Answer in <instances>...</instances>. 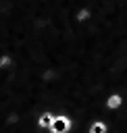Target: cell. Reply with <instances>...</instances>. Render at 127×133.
<instances>
[{
    "label": "cell",
    "mask_w": 127,
    "mask_h": 133,
    "mask_svg": "<svg viewBox=\"0 0 127 133\" xmlns=\"http://www.w3.org/2000/svg\"><path fill=\"white\" fill-rule=\"evenodd\" d=\"M69 127H71V121L67 116H54L52 118V125H50V131L52 133H65Z\"/></svg>",
    "instance_id": "6da1fadb"
},
{
    "label": "cell",
    "mask_w": 127,
    "mask_h": 133,
    "mask_svg": "<svg viewBox=\"0 0 127 133\" xmlns=\"http://www.w3.org/2000/svg\"><path fill=\"white\" fill-rule=\"evenodd\" d=\"M52 118H54V116H52L50 112H44V114H40V118H37V125H40V127H48V129H50V125H52Z\"/></svg>",
    "instance_id": "7a4b0ae2"
},
{
    "label": "cell",
    "mask_w": 127,
    "mask_h": 133,
    "mask_svg": "<svg viewBox=\"0 0 127 133\" xmlns=\"http://www.w3.org/2000/svg\"><path fill=\"white\" fill-rule=\"evenodd\" d=\"M121 102H123V98L115 94V96H110V98H108L106 106H108V108H119V106H121Z\"/></svg>",
    "instance_id": "3957f363"
},
{
    "label": "cell",
    "mask_w": 127,
    "mask_h": 133,
    "mask_svg": "<svg viewBox=\"0 0 127 133\" xmlns=\"http://www.w3.org/2000/svg\"><path fill=\"white\" fill-rule=\"evenodd\" d=\"M104 131H106V125L104 123H96V125L90 127V133H104Z\"/></svg>",
    "instance_id": "277c9868"
}]
</instances>
